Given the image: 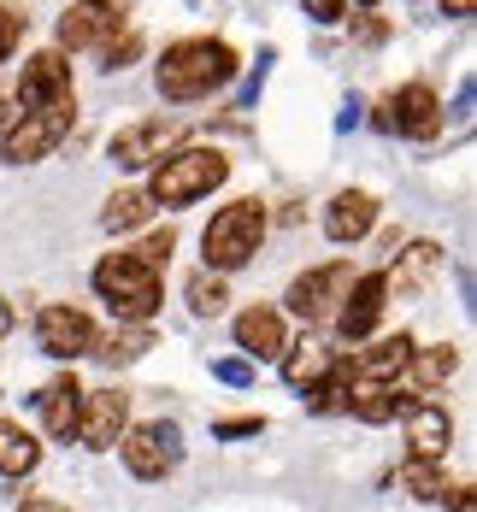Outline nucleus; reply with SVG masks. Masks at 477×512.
<instances>
[{
	"mask_svg": "<svg viewBox=\"0 0 477 512\" xmlns=\"http://www.w3.org/2000/svg\"><path fill=\"white\" fill-rule=\"evenodd\" d=\"M354 277H360V271H354L348 259H330V265H313V271H301V277L289 283V307L301 312L307 324H330Z\"/></svg>",
	"mask_w": 477,
	"mask_h": 512,
	"instance_id": "obj_8",
	"label": "nucleus"
},
{
	"mask_svg": "<svg viewBox=\"0 0 477 512\" xmlns=\"http://www.w3.org/2000/svg\"><path fill=\"white\" fill-rule=\"evenodd\" d=\"M183 295H189V312H195V318H218V312H224V301H230V283H224V271H195V277H189V289H183Z\"/></svg>",
	"mask_w": 477,
	"mask_h": 512,
	"instance_id": "obj_28",
	"label": "nucleus"
},
{
	"mask_svg": "<svg viewBox=\"0 0 477 512\" xmlns=\"http://www.w3.org/2000/svg\"><path fill=\"white\" fill-rule=\"evenodd\" d=\"M71 112H77V106H30L18 124L0 130V154L12 159V165H36V159H48L53 148L71 136Z\"/></svg>",
	"mask_w": 477,
	"mask_h": 512,
	"instance_id": "obj_5",
	"label": "nucleus"
},
{
	"mask_svg": "<svg viewBox=\"0 0 477 512\" xmlns=\"http://www.w3.org/2000/svg\"><path fill=\"white\" fill-rule=\"evenodd\" d=\"M124 24H130V0H77L59 18V48H71V53L101 48L106 36H118Z\"/></svg>",
	"mask_w": 477,
	"mask_h": 512,
	"instance_id": "obj_9",
	"label": "nucleus"
},
{
	"mask_svg": "<svg viewBox=\"0 0 477 512\" xmlns=\"http://www.w3.org/2000/svg\"><path fill=\"white\" fill-rule=\"evenodd\" d=\"M436 265H442V248H436V242H413V248L401 254V265L383 271V277H389V295H413Z\"/></svg>",
	"mask_w": 477,
	"mask_h": 512,
	"instance_id": "obj_24",
	"label": "nucleus"
},
{
	"mask_svg": "<svg viewBox=\"0 0 477 512\" xmlns=\"http://www.w3.org/2000/svg\"><path fill=\"white\" fill-rule=\"evenodd\" d=\"M460 371V348L454 342H436V348H419L413 342V354H407V365L389 377V395H395V412L413 407V401H424V395H436L448 377Z\"/></svg>",
	"mask_w": 477,
	"mask_h": 512,
	"instance_id": "obj_7",
	"label": "nucleus"
},
{
	"mask_svg": "<svg viewBox=\"0 0 477 512\" xmlns=\"http://www.w3.org/2000/svg\"><path fill=\"white\" fill-rule=\"evenodd\" d=\"M118 454H124V471L130 477H142V483H159V477H171L177 460H183V436H177V424H124V436L112 442Z\"/></svg>",
	"mask_w": 477,
	"mask_h": 512,
	"instance_id": "obj_6",
	"label": "nucleus"
},
{
	"mask_svg": "<svg viewBox=\"0 0 477 512\" xmlns=\"http://www.w3.org/2000/svg\"><path fill=\"white\" fill-rule=\"evenodd\" d=\"M18 106H77L65 53H36L18 77Z\"/></svg>",
	"mask_w": 477,
	"mask_h": 512,
	"instance_id": "obj_14",
	"label": "nucleus"
},
{
	"mask_svg": "<svg viewBox=\"0 0 477 512\" xmlns=\"http://www.w3.org/2000/svg\"><path fill=\"white\" fill-rule=\"evenodd\" d=\"M171 142H177V124H171V118H142V124H124V130L112 136L106 159H112L118 171H148L159 154H171Z\"/></svg>",
	"mask_w": 477,
	"mask_h": 512,
	"instance_id": "obj_12",
	"label": "nucleus"
},
{
	"mask_svg": "<svg viewBox=\"0 0 477 512\" xmlns=\"http://www.w3.org/2000/svg\"><path fill=\"white\" fill-rule=\"evenodd\" d=\"M389 307V277L383 271H366V277H354L348 283V295H342V307H336V330L348 336V342H366L371 330H377V318Z\"/></svg>",
	"mask_w": 477,
	"mask_h": 512,
	"instance_id": "obj_11",
	"label": "nucleus"
},
{
	"mask_svg": "<svg viewBox=\"0 0 477 512\" xmlns=\"http://www.w3.org/2000/svg\"><path fill=\"white\" fill-rule=\"evenodd\" d=\"M307 18H318V24H342V18H348V0H307Z\"/></svg>",
	"mask_w": 477,
	"mask_h": 512,
	"instance_id": "obj_32",
	"label": "nucleus"
},
{
	"mask_svg": "<svg viewBox=\"0 0 477 512\" xmlns=\"http://www.w3.org/2000/svg\"><path fill=\"white\" fill-rule=\"evenodd\" d=\"M401 489H407L419 507H448V471L436 460H419V454H413V460L401 465Z\"/></svg>",
	"mask_w": 477,
	"mask_h": 512,
	"instance_id": "obj_23",
	"label": "nucleus"
},
{
	"mask_svg": "<svg viewBox=\"0 0 477 512\" xmlns=\"http://www.w3.org/2000/svg\"><path fill=\"white\" fill-rule=\"evenodd\" d=\"M148 218H154V195H148V189H118L101 212V224L112 236H118V230H142Z\"/></svg>",
	"mask_w": 477,
	"mask_h": 512,
	"instance_id": "obj_27",
	"label": "nucleus"
},
{
	"mask_svg": "<svg viewBox=\"0 0 477 512\" xmlns=\"http://www.w3.org/2000/svg\"><path fill=\"white\" fill-rule=\"evenodd\" d=\"M236 77V48L230 42H212V36H189V42H171L154 65V83L165 101H207L212 89H224Z\"/></svg>",
	"mask_w": 477,
	"mask_h": 512,
	"instance_id": "obj_1",
	"label": "nucleus"
},
{
	"mask_svg": "<svg viewBox=\"0 0 477 512\" xmlns=\"http://www.w3.org/2000/svg\"><path fill=\"white\" fill-rule=\"evenodd\" d=\"M265 424L260 418H224V424H218V436H224V442H236V436H260Z\"/></svg>",
	"mask_w": 477,
	"mask_h": 512,
	"instance_id": "obj_33",
	"label": "nucleus"
},
{
	"mask_svg": "<svg viewBox=\"0 0 477 512\" xmlns=\"http://www.w3.org/2000/svg\"><path fill=\"white\" fill-rule=\"evenodd\" d=\"M407 442H413L419 460H442L448 442H454V418H448V407H436L430 395L413 401V407H407Z\"/></svg>",
	"mask_w": 477,
	"mask_h": 512,
	"instance_id": "obj_17",
	"label": "nucleus"
},
{
	"mask_svg": "<svg viewBox=\"0 0 477 512\" xmlns=\"http://www.w3.org/2000/svg\"><path fill=\"white\" fill-rule=\"evenodd\" d=\"M371 224H377V201H371L366 189L336 195V201H330V212H324V236H330V242H360Z\"/></svg>",
	"mask_w": 477,
	"mask_h": 512,
	"instance_id": "obj_20",
	"label": "nucleus"
},
{
	"mask_svg": "<svg viewBox=\"0 0 477 512\" xmlns=\"http://www.w3.org/2000/svg\"><path fill=\"white\" fill-rule=\"evenodd\" d=\"M442 6H448L454 18H472V12H477V0H442Z\"/></svg>",
	"mask_w": 477,
	"mask_h": 512,
	"instance_id": "obj_34",
	"label": "nucleus"
},
{
	"mask_svg": "<svg viewBox=\"0 0 477 512\" xmlns=\"http://www.w3.org/2000/svg\"><path fill=\"white\" fill-rule=\"evenodd\" d=\"M148 171H154V183H148L154 206H189L230 177V159L218 148H177V154H159Z\"/></svg>",
	"mask_w": 477,
	"mask_h": 512,
	"instance_id": "obj_2",
	"label": "nucleus"
},
{
	"mask_svg": "<svg viewBox=\"0 0 477 512\" xmlns=\"http://www.w3.org/2000/svg\"><path fill=\"white\" fill-rule=\"evenodd\" d=\"M171 248H177V236H171V224H165V230H154V236H142L130 254L148 259V265H165V259H171Z\"/></svg>",
	"mask_w": 477,
	"mask_h": 512,
	"instance_id": "obj_29",
	"label": "nucleus"
},
{
	"mask_svg": "<svg viewBox=\"0 0 477 512\" xmlns=\"http://www.w3.org/2000/svg\"><path fill=\"white\" fill-rule=\"evenodd\" d=\"M383 130L413 136V142L436 136V130H442V101H436V89H430V83H407L395 101L383 106Z\"/></svg>",
	"mask_w": 477,
	"mask_h": 512,
	"instance_id": "obj_15",
	"label": "nucleus"
},
{
	"mask_svg": "<svg viewBox=\"0 0 477 512\" xmlns=\"http://www.w3.org/2000/svg\"><path fill=\"white\" fill-rule=\"evenodd\" d=\"M130 424V395L124 389H83V412H77V442L106 454Z\"/></svg>",
	"mask_w": 477,
	"mask_h": 512,
	"instance_id": "obj_10",
	"label": "nucleus"
},
{
	"mask_svg": "<svg viewBox=\"0 0 477 512\" xmlns=\"http://www.w3.org/2000/svg\"><path fill=\"white\" fill-rule=\"evenodd\" d=\"M277 359H283V383H289L295 395H307L318 377H324V371L336 365V354H330L324 342H313V336H307V342H295V348H283Z\"/></svg>",
	"mask_w": 477,
	"mask_h": 512,
	"instance_id": "obj_21",
	"label": "nucleus"
},
{
	"mask_svg": "<svg viewBox=\"0 0 477 512\" xmlns=\"http://www.w3.org/2000/svg\"><path fill=\"white\" fill-rule=\"evenodd\" d=\"M407 354H413V336L401 330V336H383V342L360 348V354L348 359V371H354V377H395V371L407 365Z\"/></svg>",
	"mask_w": 477,
	"mask_h": 512,
	"instance_id": "obj_22",
	"label": "nucleus"
},
{
	"mask_svg": "<svg viewBox=\"0 0 477 512\" xmlns=\"http://www.w3.org/2000/svg\"><path fill=\"white\" fill-rule=\"evenodd\" d=\"M348 412H354L360 424H389V418H395L389 377H354V389H348Z\"/></svg>",
	"mask_w": 477,
	"mask_h": 512,
	"instance_id": "obj_25",
	"label": "nucleus"
},
{
	"mask_svg": "<svg viewBox=\"0 0 477 512\" xmlns=\"http://www.w3.org/2000/svg\"><path fill=\"white\" fill-rule=\"evenodd\" d=\"M6 336H12V307L0 301V342H6Z\"/></svg>",
	"mask_w": 477,
	"mask_h": 512,
	"instance_id": "obj_35",
	"label": "nucleus"
},
{
	"mask_svg": "<svg viewBox=\"0 0 477 512\" xmlns=\"http://www.w3.org/2000/svg\"><path fill=\"white\" fill-rule=\"evenodd\" d=\"M36 342L48 359H83L95 342V318L83 307H48L36 318Z\"/></svg>",
	"mask_w": 477,
	"mask_h": 512,
	"instance_id": "obj_13",
	"label": "nucleus"
},
{
	"mask_svg": "<svg viewBox=\"0 0 477 512\" xmlns=\"http://www.w3.org/2000/svg\"><path fill=\"white\" fill-rule=\"evenodd\" d=\"M36 412H42V430L59 436V442H71L77 436V412H83V383L65 371V377H53L48 389L36 395Z\"/></svg>",
	"mask_w": 477,
	"mask_h": 512,
	"instance_id": "obj_16",
	"label": "nucleus"
},
{
	"mask_svg": "<svg viewBox=\"0 0 477 512\" xmlns=\"http://www.w3.org/2000/svg\"><path fill=\"white\" fill-rule=\"evenodd\" d=\"M212 377H224V383H236V389H242V383H254V365H248V359H218V365H212Z\"/></svg>",
	"mask_w": 477,
	"mask_h": 512,
	"instance_id": "obj_31",
	"label": "nucleus"
},
{
	"mask_svg": "<svg viewBox=\"0 0 477 512\" xmlns=\"http://www.w3.org/2000/svg\"><path fill=\"white\" fill-rule=\"evenodd\" d=\"M18 42H24V18H18L12 6H0V65L18 53Z\"/></svg>",
	"mask_w": 477,
	"mask_h": 512,
	"instance_id": "obj_30",
	"label": "nucleus"
},
{
	"mask_svg": "<svg viewBox=\"0 0 477 512\" xmlns=\"http://www.w3.org/2000/svg\"><path fill=\"white\" fill-rule=\"evenodd\" d=\"M265 242V206L260 201H230L212 212V224L201 230V254H207L212 271H242L248 259L260 254Z\"/></svg>",
	"mask_w": 477,
	"mask_h": 512,
	"instance_id": "obj_4",
	"label": "nucleus"
},
{
	"mask_svg": "<svg viewBox=\"0 0 477 512\" xmlns=\"http://www.w3.org/2000/svg\"><path fill=\"white\" fill-rule=\"evenodd\" d=\"M236 348L265 365V359H277L289 348V330H283V318L271 307H248V312H236Z\"/></svg>",
	"mask_w": 477,
	"mask_h": 512,
	"instance_id": "obj_18",
	"label": "nucleus"
},
{
	"mask_svg": "<svg viewBox=\"0 0 477 512\" xmlns=\"http://www.w3.org/2000/svg\"><path fill=\"white\" fill-rule=\"evenodd\" d=\"M95 295L112 307V318L148 324L159 312V265H148L136 254H106L95 265Z\"/></svg>",
	"mask_w": 477,
	"mask_h": 512,
	"instance_id": "obj_3",
	"label": "nucleus"
},
{
	"mask_svg": "<svg viewBox=\"0 0 477 512\" xmlns=\"http://www.w3.org/2000/svg\"><path fill=\"white\" fill-rule=\"evenodd\" d=\"M42 465V442L18 424H0V477H30Z\"/></svg>",
	"mask_w": 477,
	"mask_h": 512,
	"instance_id": "obj_26",
	"label": "nucleus"
},
{
	"mask_svg": "<svg viewBox=\"0 0 477 512\" xmlns=\"http://www.w3.org/2000/svg\"><path fill=\"white\" fill-rule=\"evenodd\" d=\"M148 348H154V330H148V324H130V318H118L106 336L95 330V342H89V354L101 359L106 371H124V365H136Z\"/></svg>",
	"mask_w": 477,
	"mask_h": 512,
	"instance_id": "obj_19",
	"label": "nucleus"
}]
</instances>
